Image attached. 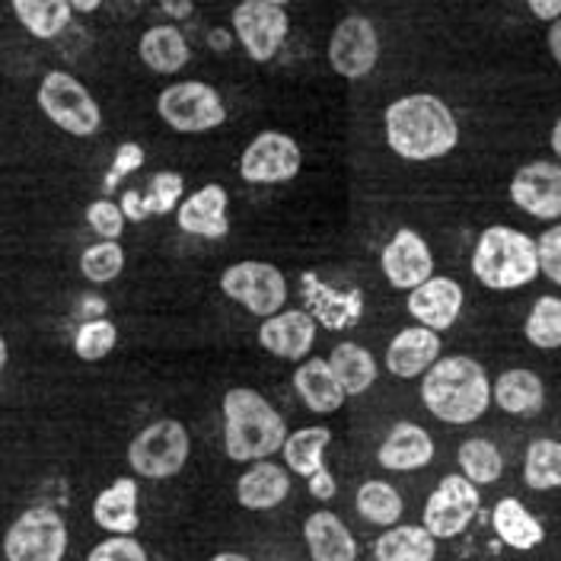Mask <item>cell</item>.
Instances as JSON below:
<instances>
[{"label":"cell","instance_id":"cell-29","mask_svg":"<svg viewBox=\"0 0 561 561\" xmlns=\"http://www.w3.org/2000/svg\"><path fill=\"white\" fill-rule=\"evenodd\" d=\"M325 360H329L335 380L342 383L348 399L351 396H364L370 386L377 383V377H380L377 357L364 348V345H357V342H339Z\"/></svg>","mask_w":561,"mask_h":561},{"label":"cell","instance_id":"cell-55","mask_svg":"<svg viewBox=\"0 0 561 561\" xmlns=\"http://www.w3.org/2000/svg\"><path fill=\"white\" fill-rule=\"evenodd\" d=\"M268 3H278V7H287V3H294V0H268Z\"/></svg>","mask_w":561,"mask_h":561},{"label":"cell","instance_id":"cell-11","mask_svg":"<svg viewBox=\"0 0 561 561\" xmlns=\"http://www.w3.org/2000/svg\"><path fill=\"white\" fill-rule=\"evenodd\" d=\"M304 170V150L287 131H259L240 153V175L249 185H284Z\"/></svg>","mask_w":561,"mask_h":561},{"label":"cell","instance_id":"cell-3","mask_svg":"<svg viewBox=\"0 0 561 561\" xmlns=\"http://www.w3.org/2000/svg\"><path fill=\"white\" fill-rule=\"evenodd\" d=\"M220 412H224V450L233 462H255L280 454L287 437V421L259 389L249 386L227 389Z\"/></svg>","mask_w":561,"mask_h":561},{"label":"cell","instance_id":"cell-15","mask_svg":"<svg viewBox=\"0 0 561 561\" xmlns=\"http://www.w3.org/2000/svg\"><path fill=\"white\" fill-rule=\"evenodd\" d=\"M300 297L304 310L313 316L325 332H345L354 329L364 316V294L360 287H339L322 280L316 272L300 275Z\"/></svg>","mask_w":561,"mask_h":561},{"label":"cell","instance_id":"cell-42","mask_svg":"<svg viewBox=\"0 0 561 561\" xmlns=\"http://www.w3.org/2000/svg\"><path fill=\"white\" fill-rule=\"evenodd\" d=\"M87 561H150L147 549L140 546L135 536H108L90 549Z\"/></svg>","mask_w":561,"mask_h":561},{"label":"cell","instance_id":"cell-56","mask_svg":"<svg viewBox=\"0 0 561 561\" xmlns=\"http://www.w3.org/2000/svg\"><path fill=\"white\" fill-rule=\"evenodd\" d=\"M135 3H147V0H135Z\"/></svg>","mask_w":561,"mask_h":561},{"label":"cell","instance_id":"cell-44","mask_svg":"<svg viewBox=\"0 0 561 561\" xmlns=\"http://www.w3.org/2000/svg\"><path fill=\"white\" fill-rule=\"evenodd\" d=\"M307 489L313 494L316 501H332L335 494H339V482H335V476L322 466V469H316L313 476L307 479Z\"/></svg>","mask_w":561,"mask_h":561},{"label":"cell","instance_id":"cell-20","mask_svg":"<svg viewBox=\"0 0 561 561\" xmlns=\"http://www.w3.org/2000/svg\"><path fill=\"white\" fill-rule=\"evenodd\" d=\"M440 332L427 329V325H405L402 332H396L386 345V370L396 380H421L427 374V367L440 357Z\"/></svg>","mask_w":561,"mask_h":561},{"label":"cell","instance_id":"cell-31","mask_svg":"<svg viewBox=\"0 0 561 561\" xmlns=\"http://www.w3.org/2000/svg\"><path fill=\"white\" fill-rule=\"evenodd\" d=\"M332 444V431L322 427V424H310V427H300V431H287L284 437V447H280V456H284V466L300 476V479H310L316 469L325 466V450Z\"/></svg>","mask_w":561,"mask_h":561},{"label":"cell","instance_id":"cell-16","mask_svg":"<svg viewBox=\"0 0 561 561\" xmlns=\"http://www.w3.org/2000/svg\"><path fill=\"white\" fill-rule=\"evenodd\" d=\"M380 268H383V278L389 280V287L409 294L412 287H419L421 280L434 275V252L419 230L399 227L380 252Z\"/></svg>","mask_w":561,"mask_h":561},{"label":"cell","instance_id":"cell-27","mask_svg":"<svg viewBox=\"0 0 561 561\" xmlns=\"http://www.w3.org/2000/svg\"><path fill=\"white\" fill-rule=\"evenodd\" d=\"M491 402L517 419H529L539 415L546 405V383L539 374L526 370V367H514L504 370L494 383H491Z\"/></svg>","mask_w":561,"mask_h":561},{"label":"cell","instance_id":"cell-1","mask_svg":"<svg viewBox=\"0 0 561 561\" xmlns=\"http://www.w3.org/2000/svg\"><path fill=\"white\" fill-rule=\"evenodd\" d=\"M383 135L389 150L409 163H434L459 144L454 108L434 93H409L386 105Z\"/></svg>","mask_w":561,"mask_h":561},{"label":"cell","instance_id":"cell-14","mask_svg":"<svg viewBox=\"0 0 561 561\" xmlns=\"http://www.w3.org/2000/svg\"><path fill=\"white\" fill-rule=\"evenodd\" d=\"M507 195L533 220H561V163L533 160L511 175Z\"/></svg>","mask_w":561,"mask_h":561},{"label":"cell","instance_id":"cell-17","mask_svg":"<svg viewBox=\"0 0 561 561\" xmlns=\"http://www.w3.org/2000/svg\"><path fill=\"white\" fill-rule=\"evenodd\" d=\"M259 345L278 360L300 364L304 357L313 354L319 322L307 310H278L275 316H265L259 322Z\"/></svg>","mask_w":561,"mask_h":561},{"label":"cell","instance_id":"cell-54","mask_svg":"<svg viewBox=\"0 0 561 561\" xmlns=\"http://www.w3.org/2000/svg\"><path fill=\"white\" fill-rule=\"evenodd\" d=\"M7 360H10V348H7V339L0 335V370L7 367Z\"/></svg>","mask_w":561,"mask_h":561},{"label":"cell","instance_id":"cell-21","mask_svg":"<svg viewBox=\"0 0 561 561\" xmlns=\"http://www.w3.org/2000/svg\"><path fill=\"white\" fill-rule=\"evenodd\" d=\"M140 485L135 476H122L105 485L93 501V524L108 536H135L140 526Z\"/></svg>","mask_w":561,"mask_h":561},{"label":"cell","instance_id":"cell-22","mask_svg":"<svg viewBox=\"0 0 561 561\" xmlns=\"http://www.w3.org/2000/svg\"><path fill=\"white\" fill-rule=\"evenodd\" d=\"M434 437L415 424V421H399L383 437L377 462L389 472H419L424 466L434 462Z\"/></svg>","mask_w":561,"mask_h":561},{"label":"cell","instance_id":"cell-4","mask_svg":"<svg viewBox=\"0 0 561 561\" xmlns=\"http://www.w3.org/2000/svg\"><path fill=\"white\" fill-rule=\"evenodd\" d=\"M472 275L489 290H520L533 284L539 278L536 240L517 227H485L472 249Z\"/></svg>","mask_w":561,"mask_h":561},{"label":"cell","instance_id":"cell-47","mask_svg":"<svg viewBox=\"0 0 561 561\" xmlns=\"http://www.w3.org/2000/svg\"><path fill=\"white\" fill-rule=\"evenodd\" d=\"M163 16H170V23H182L195 13V0H160Z\"/></svg>","mask_w":561,"mask_h":561},{"label":"cell","instance_id":"cell-23","mask_svg":"<svg viewBox=\"0 0 561 561\" xmlns=\"http://www.w3.org/2000/svg\"><path fill=\"white\" fill-rule=\"evenodd\" d=\"M290 494V469L275 459H255L237 479V501L245 511H275Z\"/></svg>","mask_w":561,"mask_h":561},{"label":"cell","instance_id":"cell-40","mask_svg":"<svg viewBox=\"0 0 561 561\" xmlns=\"http://www.w3.org/2000/svg\"><path fill=\"white\" fill-rule=\"evenodd\" d=\"M87 227H90L100 240H122L128 220H125V214L118 208V202H112V198H96V202L87 205Z\"/></svg>","mask_w":561,"mask_h":561},{"label":"cell","instance_id":"cell-25","mask_svg":"<svg viewBox=\"0 0 561 561\" xmlns=\"http://www.w3.org/2000/svg\"><path fill=\"white\" fill-rule=\"evenodd\" d=\"M304 542L313 561H357V539L332 511H313L304 520Z\"/></svg>","mask_w":561,"mask_h":561},{"label":"cell","instance_id":"cell-53","mask_svg":"<svg viewBox=\"0 0 561 561\" xmlns=\"http://www.w3.org/2000/svg\"><path fill=\"white\" fill-rule=\"evenodd\" d=\"M210 561H249L243 552H220V556H214Z\"/></svg>","mask_w":561,"mask_h":561},{"label":"cell","instance_id":"cell-50","mask_svg":"<svg viewBox=\"0 0 561 561\" xmlns=\"http://www.w3.org/2000/svg\"><path fill=\"white\" fill-rule=\"evenodd\" d=\"M546 42H549V55L556 58V65L561 68V16L549 23V35H546Z\"/></svg>","mask_w":561,"mask_h":561},{"label":"cell","instance_id":"cell-52","mask_svg":"<svg viewBox=\"0 0 561 561\" xmlns=\"http://www.w3.org/2000/svg\"><path fill=\"white\" fill-rule=\"evenodd\" d=\"M549 144H552V153H556V160L561 163V118H556V125H552V135H549Z\"/></svg>","mask_w":561,"mask_h":561},{"label":"cell","instance_id":"cell-6","mask_svg":"<svg viewBox=\"0 0 561 561\" xmlns=\"http://www.w3.org/2000/svg\"><path fill=\"white\" fill-rule=\"evenodd\" d=\"M192 454L188 427L175 419H160L147 424L128 444V466L138 479L163 482L185 469Z\"/></svg>","mask_w":561,"mask_h":561},{"label":"cell","instance_id":"cell-48","mask_svg":"<svg viewBox=\"0 0 561 561\" xmlns=\"http://www.w3.org/2000/svg\"><path fill=\"white\" fill-rule=\"evenodd\" d=\"M80 316L83 319H96V316H108V304H105L103 297H96V294H90V297H83L80 300Z\"/></svg>","mask_w":561,"mask_h":561},{"label":"cell","instance_id":"cell-49","mask_svg":"<svg viewBox=\"0 0 561 561\" xmlns=\"http://www.w3.org/2000/svg\"><path fill=\"white\" fill-rule=\"evenodd\" d=\"M233 42H237V38H233V30H210L208 33L210 51H230Z\"/></svg>","mask_w":561,"mask_h":561},{"label":"cell","instance_id":"cell-2","mask_svg":"<svg viewBox=\"0 0 561 561\" xmlns=\"http://www.w3.org/2000/svg\"><path fill=\"white\" fill-rule=\"evenodd\" d=\"M421 402L444 424H472L491 405L489 370L466 354L437 357L421 377Z\"/></svg>","mask_w":561,"mask_h":561},{"label":"cell","instance_id":"cell-45","mask_svg":"<svg viewBox=\"0 0 561 561\" xmlns=\"http://www.w3.org/2000/svg\"><path fill=\"white\" fill-rule=\"evenodd\" d=\"M118 208H122V214H125V220H128V224H144V220L150 217V214H147V205H144V192H138V188L122 192Z\"/></svg>","mask_w":561,"mask_h":561},{"label":"cell","instance_id":"cell-24","mask_svg":"<svg viewBox=\"0 0 561 561\" xmlns=\"http://www.w3.org/2000/svg\"><path fill=\"white\" fill-rule=\"evenodd\" d=\"M294 392L300 396V402L313 412V415H335L345 405V389L335 380L332 367L325 357H304L290 377Z\"/></svg>","mask_w":561,"mask_h":561},{"label":"cell","instance_id":"cell-26","mask_svg":"<svg viewBox=\"0 0 561 561\" xmlns=\"http://www.w3.org/2000/svg\"><path fill=\"white\" fill-rule=\"evenodd\" d=\"M138 58L144 61V68H150L153 73L173 77L179 70L188 68L192 45L175 23H160V26H150L138 38Z\"/></svg>","mask_w":561,"mask_h":561},{"label":"cell","instance_id":"cell-35","mask_svg":"<svg viewBox=\"0 0 561 561\" xmlns=\"http://www.w3.org/2000/svg\"><path fill=\"white\" fill-rule=\"evenodd\" d=\"M459 472L472 482V485H494L504 476V456L491 444L489 437H469L459 444Z\"/></svg>","mask_w":561,"mask_h":561},{"label":"cell","instance_id":"cell-43","mask_svg":"<svg viewBox=\"0 0 561 561\" xmlns=\"http://www.w3.org/2000/svg\"><path fill=\"white\" fill-rule=\"evenodd\" d=\"M536 255H539V275H546L561 287V224H552L549 230L539 233Z\"/></svg>","mask_w":561,"mask_h":561},{"label":"cell","instance_id":"cell-28","mask_svg":"<svg viewBox=\"0 0 561 561\" xmlns=\"http://www.w3.org/2000/svg\"><path fill=\"white\" fill-rule=\"evenodd\" d=\"M491 526L497 533V539L517 552H529L536 546H542L546 539V529L542 524L529 514L524 507V501L517 497H501L491 511Z\"/></svg>","mask_w":561,"mask_h":561},{"label":"cell","instance_id":"cell-39","mask_svg":"<svg viewBox=\"0 0 561 561\" xmlns=\"http://www.w3.org/2000/svg\"><path fill=\"white\" fill-rule=\"evenodd\" d=\"M185 198V179L173 170H163V173L150 175L147 188H144V205L150 217H167L175 214L179 202Z\"/></svg>","mask_w":561,"mask_h":561},{"label":"cell","instance_id":"cell-8","mask_svg":"<svg viewBox=\"0 0 561 561\" xmlns=\"http://www.w3.org/2000/svg\"><path fill=\"white\" fill-rule=\"evenodd\" d=\"M220 290L227 300H233L245 313L259 316V319L284 310L290 297V284L284 278V272L262 259H243V262L227 265L220 272Z\"/></svg>","mask_w":561,"mask_h":561},{"label":"cell","instance_id":"cell-18","mask_svg":"<svg viewBox=\"0 0 561 561\" xmlns=\"http://www.w3.org/2000/svg\"><path fill=\"white\" fill-rule=\"evenodd\" d=\"M462 304H466L462 284L456 278H447V275H431L427 280H421L419 287H412L405 297L409 316L419 325H427L434 332L454 329L456 319L462 313Z\"/></svg>","mask_w":561,"mask_h":561},{"label":"cell","instance_id":"cell-32","mask_svg":"<svg viewBox=\"0 0 561 561\" xmlns=\"http://www.w3.org/2000/svg\"><path fill=\"white\" fill-rule=\"evenodd\" d=\"M16 23L38 42H51L65 33L73 20L68 0H10Z\"/></svg>","mask_w":561,"mask_h":561},{"label":"cell","instance_id":"cell-10","mask_svg":"<svg viewBox=\"0 0 561 561\" xmlns=\"http://www.w3.org/2000/svg\"><path fill=\"white\" fill-rule=\"evenodd\" d=\"M230 30L255 65H268L290 35V16L287 7L268 0H240L230 13Z\"/></svg>","mask_w":561,"mask_h":561},{"label":"cell","instance_id":"cell-34","mask_svg":"<svg viewBox=\"0 0 561 561\" xmlns=\"http://www.w3.org/2000/svg\"><path fill=\"white\" fill-rule=\"evenodd\" d=\"M354 507H357V514H360L367 524L374 526H396L402 520V511H405L402 494L392 489L389 482H383V479L364 482V485L357 489V494H354Z\"/></svg>","mask_w":561,"mask_h":561},{"label":"cell","instance_id":"cell-30","mask_svg":"<svg viewBox=\"0 0 561 561\" xmlns=\"http://www.w3.org/2000/svg\"><path fill=\"white\" fill-rule=\"evenodd\" d=\"M437 539L415 524L386 526V533L374 542V561H434Z\"/></svg>","mask_w":561,"mask_h":561},{"label":"cell","instance_id":"cell-36","mask_svg":"<svg viewBox=\"0 0 561 561\" xmlns=\"http://www.w3.org/2000/svg\"><path fill=\"white\" fill-rule=\"evenodd\" d=\"M526 342L539 351H559L561 348V297H536V304L529 307L524 322Z\"/></svg>","mask_w":561,"mask_h":561},{"label":"cell","instance_id":"cell-9","mask_svg":"<svg viewBox=\"0 0 561 561\" xmlns=\"http://www.w3.org/2000/svg\"><path fill=\"white\" fill-rule=\"evenodd\" d=\"M68 546V524L48 504L23 511L3 533V559L7 561H65Z\"/></svg>","mask_w":561,"mask_h":561},{"label":"cell","instance_id":"cell-46","mask_svg":"<svg viewBox=\"0 0 561 561\" xmlns=\"http://www.w3.org/2000/svg\"><path fill=\"white\" fill-rule=\"evenodd\" d=\"M524 3L529 7V13L542 23H552L561 16V0H524Z\"/></svg>","mask_w":561,"mask_h":561},{"label":"cell","instance_id":"cell-37","mask_svg":"<svg viewBox=\"0 0 561 561\" xmlns=\"http://www.w3.org/2000/svg\"><path fill=\"white\" fill-rule=\"evenodd\" d=\"M118 345V325L108 316L96 319H80L77 332H73V354L87 364L105 360Z\"/></svg>","mask_w":561,"mask_h":561},{"label":"cell","instance_id":"cell-41","mask_svg":"<svg viewBox=\"0 0 561 561\" xmlns=\"http://www.w3.org/2000/svg\"><path fill=\"white\" fill-rule=\"evenodd\" d=\"M144 160H147V153H144V147H140L138 140L118 144V150H115V157H112V163H108V173H105V192H115V185H118L122 179L138 173L140 167H144Z\"/></svg>","mask_w":561,"mask_h":561},{"label":"cell","instance_id":"cell-19","mask_svg":"<svg viewBox=\"0 0 561 561\" xmlns=\"http://www.w3.org/2000/svg\"><path fill=\"white\" fill-rule=\"evenodd\" d=\"M230 195L220 182H208L185 195L175 208V224L182 233L198 237V240H224L230 233Z\"/></svg>","mask_w":561,"mask_h":561},{"label":"cell","instance_id":"cell-13","mask_svg":"<svg viewBox=\"0 0 561 561\" xmlns=\"http://www.w3.org/2000/svg\"><path fill=\"white\" fill-rule=\"evenodd\" d=\"M325 55H329V68L345 80H364L367 73H374L380 61V33L374 20L360 13L339 20V26L329 35Z\"/></svg>","mask_w":561,"mask_h":561},{"label":"cell","instance_id":"cell-5","mask_svg":"<svg viewBox=\"0 0 561 561\" xmlns=\"http://www.w3.org/2000/svg\"><path fill=\"white\" fill-rule=\"evenodd\" d=\"M35 103L42 115L70 138H93L103 128V108L96 96L68 70H48L38 83Z\"/></svg>","mask_w":561,"mask_h":561},{"label":"cell","instance_id":"cell-38","mask_svg":"<svg viewBox=\"0 0 561 561\" xmlns=\"http://www.w3.org/2000/svg\"><path fill=\"white\" fill-rule=\"evenodd\" d=\"M125 272V249L118 240H100L80 255V275L90 284H112Z\"/></svg>","mask_w":561,"mask_h":561},{"label":"cell","instance_id":"cell-51","mask_svg":"<svg viewBox=\"0 0 561 561\" xmlns=\"http://www.w3.org/2000/svg\"><path fill=\"white\" fill-rule=\"evenodd\" d=\"M73 13H96L103 7V0H68Z\"/></svg>","mask_w":561,"mask_h":561},{"label":"cell","instance_id":"cell-33","mask_svg":"<svg viewBox=\"0 0 561 561\" xmlns=\"http://www.w3.org/2000/svg\"><path fill=\"white\" fill-rule=\"evenodd\" d=\"M524 482L533 491L561 489V440L536 437L524 456Z\"/></svg>","mask_w":561,"mask_h":561},{"label":"cell","instance_id":"cell-7","mask_svg":"<svg viewBox=\"0 0 561 561\" xmlns=\"http://www.w3.org/2000/svg\"><path fill=\"white\" fill-rule=\"evenodd\" d=\"M157 115L175 135H208L227 122V103L205 80H179L160 90Z\"/></svg>","mask_w":561,"mask_h":561},{"label":"cell","instance_id":"cell-12","mask_svg":"<svg viewBox=\"0 0 561 561\" xmlns=\"http://www.w3.org/2000/svg\"><path fill=\"white\" fill-rule=\"evenodd\" d=\"M479 504H482L479 485H472L462 472L444 476L437 482V489L431 491L427 501H424L421 526L434 539H456L459 533H466V526L476 520Z\"/></svg>","mask_w":561,"mask_h":561}]
</instances>
